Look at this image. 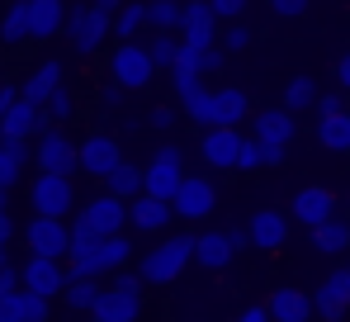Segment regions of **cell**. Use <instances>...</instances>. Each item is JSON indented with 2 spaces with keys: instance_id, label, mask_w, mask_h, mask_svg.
<instances>
[{
  "instance_id": "cell-58",
  "label": "cell",
  "mask_w": 350,
  "mask_h": 322,
  "mask_svg": "<svg viewBox=\"0 0 350 322\" xmlns=\"http://www.w3.org/2000/svg\"><path fill=\"white\" fill-rule=\"evenodd\" d=\"M346 270H350V266H346Z\"/></svg>"
},
{
  "instance_id": "cell-18",
  "label": "cell",
  "mask_w": 350,
  "mask_h": 322,
  "mask_svg": "<svg viewBox=\"0 0 350 322\" xmlns=\"http://www.w3.org/2000/svg\"><path fill=\"white\" fill-rule=\"evenodd\" d=\"M43 128H53L48 114H43L38 105H29V100H19L14 109L0 114V143H29V138L43 133Z\"/></svg>"
},
{
  "instance_id": "cell-37",
  "label": "cell",
  "mask_w": 350,
  "mask_h": 322,
  "mask_svg": "<svg viewBox=\"0 0 350 322\" xmlns=\"http://www.w3.org/2000/svg\"><path fill=\"white\" fill-rule=\"evenodd\" d=\"M43 114H48V123H53V128H57V123H66V119H71V114H76V100H71V90H66V86H62L57 95H53V100H48V109H43Z\"/></svg>"
},
{
  "instance_id": "cell-12",
  "label": "cell",
  "mask_w": 350,
  "mask_h": 322,
  "mask_svg": "<svg viewBox=\"0 0 350 322\" xmlns=\"http://www.w3.org/2000/svg\"><path fill=\"white\" fill-rule=\"evenodd\" d=\"M118 166H123V147H118L114 133H90L81 143V171L95 175V180H109Z\"/></svg>"
},
{
  "instance_id": "cell-5",
  "label": "cell",
  "mask_w": 350,
  "mask_h": 322,
  "mask_svg": "<svg viewBox=\"0 0 350 322\" xmlns=\"http://www.w3.org/2000/svg\"><path fill=\"white\" fill-rule=\"evenodd\" d=\"M109 34H114V14H105L95 0H90V5H76V10L66 14V38H71V48L81 57L100 53Z\"/></svg>"
},
{
  "instance_id": "cell-27",
  "label": "cell",
  "mask_w": 350,
  "mask_h": 322,
  "mask_svg": "<svg viewBox=\"0 0 350 322\" xmlns=\"http://www.w3.org/2000/svg\"><path fill=\"white\" fill-rule=\"evenodd\" d=\"M19 43H33V34H29V0H10L5 14H0V48H19Z\"/></svg>"
},
{
  "instance_id": "cell-56",
  "label": "cell",
  "mask_w": 350,
  "mask_h": 322,
  "mask_svg": "<svg viewBox=\"0 0 350 322\" xmlns=\"http://www.w3.org/2000/svg\"><path fill=\"white\" fill-rule=\"evenodd\" d=\"M0 209H10V190H0Z\"/></svg>"
},
{
  "instance_id": "cell-43",
  "label": "cell",
  "mask_w": 350,
  "mask_h": 322,
  "mask_svg": "<svg viewBox=\"0 0 350 322\" xmlns=\"http://www.w3.org/2000/svg\"><path fill=\"white\" fill-rule=\"evenodd\" d=\"M19 289H24V270L5 261V266H0V294H19Z\"/></svg>"
},
{
  "instance_id": "cell-31",
  "label": "cell",
  "mask_w": 350,
  "mask_h": 322,
  "mask_svg": "<svg viewBox=\"0 0 350 322\" xmlns=\"http://www.w3.org/2000/svg\"><path fill=\"white\" fill-rule=\"evenodd\" d=\"M29 161V143H0V190H14Z\"/></svg>"
},
{
  "instance_id": "cell-21",
  "label": "cell",
  "mask_w": 350,
  "mask_h": 322,
  "mask_svg": "<svg viewBox=\"0 0 350 322\" xmlns=\"http://www.w3.org/2000/svg\"><path fill=\"white\" fill-rule=\"evenodd\" d=\"M246 232H251V247H260V251H280V247L289 242V218L280 214V209H260V214L246 223Z\"/></svg>"
},
{
  "instance_id": "cell-17",
  "label": "cell",
  "mask_w": 350,
  "mask_h": 322,
  "mask_svg": "<svg viewBox=\"0 0 350 322\" xmlns=\"http://www.w3.org/2000/svg\"><path fill=\"white\" fill-rule=\"evenodd\" d=\"M81 218H85L100 237H118V232L128 227V199H118V195L105 190V195H95V199L81 209Z\"/></svg>"
},
{
  "instance_id": "cell-34",
  "label": "cell",
  "mask_w": 350,
  "mask_h": 322,
  "mask_svg": "<svg viewBox=\"0 0 350 322\" xmlns=\"http://www.w3.org/2000/svg\"><path fill=\"white\" fill-rule=\"evenodd\" d=\"M105 185H109V195H118V199H128V204H133V199L142 195V166L123 161V166H118V171L109 175V180H105Z\"/></svg>"
},
{
  "instance_id": "cell-55",
  "label": "cell",
  "mask_w": 350,
  "mask_h": 322,
  "mask_svg": "<svg viewBox=\"0 0 350 322\" xmlns=\"http://www.w3.org/2000/svg\"><path fill=\"white\" fill-rule=\"evenodd\" d=\"M5 261H10V242L0 237V266H5Z\"/></svg>"
},
{
  "instance_id": "cell-3",
  "label": "cell",
  "mask_w": 350,
  "mask_h": 322,
  "mask_svg": "<svg viewBox=\"0 0 350 322\" xmlns=\"http://www.w3.org/2000/svg\"><path fill=\"white\" fill-rule=\"evenodd\" d=\"M194 261V237H166L161 247H152V251H142V261H137V280L142 284H175L185 266Z\"/></svg>"
},
{
  "instance_id": "cell-11",
  "label": "cell",
  "mask_w": 350,
  "mask_h": 322,
  "mask_svg": "<svg viewBox=\"0 0 350 322\" xmlns=\"http://www.w3.org/2000/svg\"><path fill=\"white\" fill-rule=\"evenodd\" d=\"M171 209H175V218H185V223H204V218L218 209V190H213V180H208V175H185V185L175 190Z\"/></svg>"
},
{
  "instance_id": "cell-33",
  "label": "cell",
  "mask_w": 350,
  "mask_h": 322,
  "mask_svg": "<svg viewBox=\"0 0 350 322\" xmlns=\"http://www.w3.org/2000/svg\"><path fill=\"white\" fill-rule=\"evenodd\" d=\"M317 100H322V90H317V81H312V76H293L289 86H284V109H289V114L317 109Z\"/></svg>"
},
{
  "instance_id": "cell-39",
  "label": "cell",
  "mask_w": 350,
  "mask_h": 322,
  "mask_svg": "<svg viewBox=\"0 0 350 322\" xmlns=\"http://www.w3.org/2000/svg\"><path fill=\"white\" fill-rule=\"evenodd\" d=\"M48 304L53 299H38V294L19 289V313H24V322H48Z\"/></svg>"
},
{
  "instance_id": "cell-4",
  "label": "cell",
  "mask_w": 350,
  "mask_h": 322,
  "mask_svg": "<svg viewBox=\"0 0 350 322\" xmlns=\"http://www.w3.org/2000/svg\"><path fill=\"white\" fill-rule=\"evenodd\" d=\"M142 280L137 275H128V270H118L114 284H105V294H100V304L90 308V322H137L142 313Z\"/></svg>"
},
{
  "instance_id": "cell-42",
  "label": "cell",
  "mask_w": 350,
  "mask_h": 322,
  "mask_svg": "<svg viewBox=\"0 0 350 322\" xmlns=\"http://www.w3.org/2000/svg\"><path fill=\"white\" fill-rule=\"evenodd\" d=\"M95 242H100V232L76 214V223H71V247H95Z\"/></svg>"
},
{
  "instance_id": "cell-54",
  "label": "cell",
  "mask_w": 350,
  "mask_h": 322,
  "mask_svg": "<svg viewBox=\"0 0 350 322\" xmlns=\"http://www.w3.org/2000/svg\"><path fill=\"white\" fill-rule=\"evenodd\" d=\"M95 5H100V10H105V14H118V10H123V5H118V0H95Z\"/></svg>"
},
{
  "instance_id": "cell-41",
  "label": "cell",
  "mask_w": 350,
  "mask_h": 322,
  "mask_svg": "<svg viewBox=\"0 0 350 322\" xmlns=\"http://www.w3.org/2000/svg\"><path fill=\"white\" fill-rule=\"evenodd\" d=\"M223 66H228V53H223L218 43H213V48H199V71H204V76H213V71H223Z\"/></svg>"
},
{
  "instance_id": "cell-53",
  "label": "cell",
  "mask_w": 350,
  "mask_h": 322,
  "mask_svg": "<svg viewBox=\"0 0 350 322\" xmlns=\"http://www.w3.org/2000/svg\"><path fill=\"white\" fill-rule=\"evenodd\" d=\"M0 237H5V242L14 237V223H10V214H5V209H0Z\"/></svg>"
},
{
  "instance_id": "cell-26",
  "label": "cell",
  "mask_w": 350,
  "mask_h": 322,
  "mask_svg": "<svg viewBox=\"0 0 350 322\" xmlns=\"http://www.w3.org/2000/svg\"><path fill=\"white\" fill-rule=\"evenodd\" d=\"M251 123H256V138H260V143H280V147H289V138H293V114L284 105L251 114Z\"/></svg>"
},
{
  "instance_id": "cell-1",
  "label": "cell",
  "mask_w": 350,
  "mask_h": 322,
  "mask_svg": "<svg viewBox=\"0 0 350 322\" xmlns=\"http://www.w3.org/2000/svg\"><path fill=\"white\" fill-rule=\"evenodd\" d=\"M180 114L194 119L199 128H237L241 119H251V100H246V90L223 86V90H204L199 100L180 105Z\"/></svg>"
},
{
  "instance_id": "cell-52",
  "label": "cell",
  "mask_w": 350,
  "mask_h": 322,
  "mask_svg": "<svg viewBox=\"0 0 350 322\" xmlns=\"http://www.w3.org/2000/svg\"><path fill=\"white\" fill-rule=\"evenodd\" d=\"M118 90H123V86H114V81H109V86H105V109H114L118 100H123V95H118Z\"/></svg>"
},
{
  "instance_id": "cell-13",
  "label": "cell",
  "mask_w": 350,
  "mask_h": 322,
  "mask_svg": "<svg viewBox=\"0 0 350 322\" xmlns=\"http://www.w3.org/2000/svg\"><path fill=\"white\" fill-rule=\"evenodd\" d=\"M66 284H71V270L53 261V256H29L24 261V289L29 294H38V299H57L66 294Z\"/></svg>"
},
{
  "instance_id": "cell-32",
  "label": "cell",
  "mask_w": 350,
  "mask_h": 322,
  "mask_svg": "<svg viewBox=\"0 0 350 322\" xmlns=\"http://www.w3.org/2000/svg\"><path fill=\"white\" fill-rule=\"evenodd\" d=\"M147 29V0H128L123 10L114 14V34H118V43H133L137 34Z\"/></svg>"
},
{
  "instance_id": "cell-46",
  "label": "cell",
  "mask_w": 350,
  "mask_h": 322,
  "mask_svg": "<svg viewBox=\"0 0 350 322\" xmlns=\"http://www.w3.org/2000/svg\"><path fill=\"white\" fill-rule=\"evenodd\" d=\"M341 109H346V90H332V95H322V100H317V119L341 114Z\"/></svg>"
},
{
  "instance_id": "cell-28",
  "label": "cell",
  "mask_w": 350,
  "mask_h": 322,
  "mask_svg": "<svg viewBox=\"0 0 350 322\" xmlns=\"http://www.w3.org/2000/svg\"><path fill=\"white\" fill-rule=\"evenodd\" d=\"M312 247H317L322 256H341V251H350V223L341 214L327 218L322 227H312Z\"/></svg>"
},
{
  "instance_id": "cell-57",
  "label": "cell",
  "mask_w": 350,
  "mask_h": 322,
  "mask_svg": "<svg viewBox=\"0 0 350 322\" xmlns=\"http://www.w3.org/2000/svg\"><path fill=\"white\" fill-rule=\"evenodd\" d=\"M346 209H350V195H346Z\"/></svg>"
},
{
  "instance_id": "cell-23",
  "label": "cell",
  "mask_w": 350,
  "mask_h": 322,
  "mask_svg": "<svg viewBox=\"0 0 350 322\" xmlns=\"http://www.w3.org/2000/svg\"><path fill=\"white\" fill-rule=\"evenodd\" d=\"M19 90H24V100H29V105L48 109V100L62 90V62H38V66L24 76V86H19Z\"/></svg>"
},
{
  "instance_id": "cell-7",
  "label": "cell",
  "mask_w": 350,
  "mask_h": 322,
  "mask_svg": "<svg viewBox=\"0 0 350 322\" xmlns=\"http://www.w3.org/2000/svg\"><path fill=\"white\" fill-rule=\"evenodd\" d=\"M180 185H185V152H180V147H161L157 157L142 166V195H152V199H175Z\"/></svg>"
},
{
  "instance_id": "cell-10",
  "label": "cell",
  "mask_w": 350,
  "mask_h": 322,
  "mask_svg": "<svg viewBox=\"0 0 350 322\" xmlns=\"http://www.w3.org/2000/svg\"><path fill=\"white\" fill-rule=\"evenodd\" d=\"M33 161H38V171H48V175H71V171L81 166V147H76L62 128H43V133H38V147H33Z\"/></svg>"
},
{
  "instance_id": "cell-49",
  "label": "cell",
  "mask_w": 350,
  "mask_h": 322,
  "mask_svg": "<svg viewBox=\"0 0 350 322\" xmlns=\"http://www.w3.org/2000/svg\"><path fill=\"white\" fill-rule=\"evenodd\" d=\"M232 322H275V318H270V308H265V304H251V308H241Z\"/></svg>"
},
{
  "instance_id": "cell-36",
  "label": "cell",
  "mask_w": 350,
  "mask_h": 322,
  "mask_svg": "<svg viewBox=\"0 0 350 322\" xmlns=\"http://www.w3.org/2000/svg\"><path fill=\"white\" fill-rule=\"evenodd\" d=\"M180 48H185V43H180V34H152V43H147V53H152V62H157V66H166V71L175 66V57H180Z\"/></svg>"
},
{
  "instance_id": "cell-2",
  "label": "cell",
  "mask_w": 350,
  "mask_h": 322,
  "mask_svg": "<svg viewBox=\"0 0 350 322\" xmlns=\"http://www.w3.org/2000/svg\"><path fill=\"white\" fill-rule=\"evenodd\" d=\"M128 261H133V242L118 232V237H100L95 247H71L66 270L71 280H100V275H118Z\"/></svg>"
},
{
  "instance_id": "cell-30",
  "label": "cell",
  "mask_w": 350,
  "mask_h": 322,
  "mask_svg": "<svg viewBox=\"0 0 350 322\" xmlns=\"http://www.w3.org/2000/svg\"><path fill=\"white\" fill-rule=\"evenodd\" d=\"M185 5L180 0H147V29L152 34H180Z\"/></svg>"
},
{
  "instance_id": "cell-16",
  "label": "cell",
  "mask_w": 350,
  "mask_h": 322,
  "mask_svg": "<svg viewBox=\"0 0 350 322\" xmlns=\"http://www.w3.org/2000/svg\"><path fill=\"white\" fill-rule=\"evenodd\" d=\"M293 223H303L308 232L312 227H322L327 218H336V195L327 190V185H303L298 195H293Z\"/></svg>"
},
{
  "instance_id": "cell-8",
  "label": "cell",
  "mask_w": 350,
  "mask_h": 322,
  "mask_svg": "<svg viewBox=\"0 0 350 322\" xmlns=\"http://www.w3.org/2000/svg\"><path fill=\"white\" fill-rule=\"evenodd\" d=\"M29 204H33V214H43V218H66L76 209L71 175H48V171H38L33 185H29Z\"/></svg>"
},
{
  "instance_id": "cell-9",
  "label": "cell",
  "mask_w": 350,
  "mask_h": 322,
  "mask_svg": "<svg viewBox=\"0 0 350 322\" xmlns=\"http://www.w3.org/2000/svg\"><path fill=\"white\" fill-rule=\"evenodd\" d=\"M24 242L33 256H53V261H66L71 256V223L66 218H43L33 214L29 227H24Z\"/></svg>"
},
{
  "instance_id": "cell-15",
  "label": "cell",
  "mask_w": 350,
  "mask_h": 322,
  "mask_svg": "<svg viewBox=\"0 0 350 322\" xmlns=\"http://www.w3.org/2000/svg\"><path fill=\"white\" fill-rule=\"evenodd\" d=\"M241 143H246V133H237V128H204V138H199V157L208 161L213 171H237Z\"/></svg>"
},
{
  "instance_id": "cell-48",
  "label": "cell",
  "mask_w": 350,
  "mask_h": 322,
  "mask_svg": "<svg viewBox=\"0 0 350 322\" xmlns=\"http://www.w3.org/2000/svg\"><path fill=\"white\" fill-rule=\"evenodd\" d=\"M147 123L166 133V128H175V109H171V105H157V109H152V119H147Z\"/></svg>"
},
{
  "instance_id": "cell-24",
  "label": "cell",
  "mask_w": 350,
  "mask_h": 322,
  "mask_svg": "<svg viewBox=\"0 0 350 322\" xmlns=\"http://www.w3.org/2000/svg\"><path fill=\"white\" fill-rule=\"evenodd\" d=\"M175 218L171 199H152V195H137L133 204H128V223L137 227V232H166V223Z\"/></svg>"
},
{
  "instance_id": "cell-14",
  "label": "cell",
  "mask_w": 350,
  "mask_h": 322,
  "mask_svg": "<svg viewBox=\"0 0 350 322\" xmlns=\"http://www.w3.org/2000/svg\"><path fill=\"white\" fill-rule=\"evenodd\" d=\"M218 14H213V5L208 0H189L185 5V19H180V43L185 48H213L218 43Z\"/></svg>"
},
{
  "instance_id": "cell-44",
  "label": "cell",
  "mask_w": 350,
  "mask_h": 322,
  "mask_svg": "<svg viewBox=\"0 0 350 322\" xmlns=\"http://www.w3.org/2000/svg\"><path fill=\"white\" fill-rule=\"evenodd\" d=\"M208 5H213V14H218V19H241V14H246V5H251V0H208Z\"/></svg>"
},
{
  "instance_id": "cell-6",
  "label": "cell",
  "mask_w": 350,
  "mask_h": 322,
  "mask_svg": "<svg viewBox=\"0 0 350 322\" xmlns=\"http://www.w3.org/2000/svg\"><path fill=\"white\" fill-rule=\"evenodd\" d=\"M152 76H157V62L147 53V43H118L114 57H109V81L123 86V90H147L152 86Z\"/></svg>"
},
{
  "instance_id": "cell-20",
  "label": "cell",
  "mask_w": 350,
  "mask_h": 322,
  "mask_svg": "<svg viewBox=\"0 0 350 322\" xmlns=\"http://www.w3.org/2000/svg\"><path fill=\"white\" fill-rule=\"evenodd\" d=\"M66 0H29V34H33V43H48V38H57L66 34Z\"/></svg>"
},
{
  "instance_id": "cell-38",
  "label": "cell",
  "mask_w": 350,
  "mask_h": 322,
  "mask_svg": "<svg viewBox=\"0 0 350 322\" xmlns=\"http://www.w3.org/2000/svg\"><path fill=\"white\" fill-rule=\"evenodd\" d=\"M218 48L232 57V53H241V48H251V29L246 24H228L223 34H218Z\"/></svg>"
},
{
  "instance_id": "cell-22",
  "label": "cell",
  "mask_w": 350,
  "mask_h": 322,
  "mask_svg": "<svg viewBox=\"0 0 350 322\" xmlns=\"http://www.w3.org/2000/svg\"><path fill=\"white\" fill-rule=\"evenodd\" d=\"M265 308H270V318H275V322H308L312 313H317V308H312V294H308V289H293V284L275 289Z\"/></svg>"
},
{
  "instance_id": "cell-45",
  "label": "cell",
  "mask_w": 350,
  "mask_h": 322,
  "mask_svg": "<svg viewBox=\"0 0 350 322\" xmlns=\"http://www.w3.org/2000/svg\"><path fill=\"white\" fill-rule=\"evenodd\" d=\"M308 5H312V0H270V10H275L280 19H298V14H308Z\"/></svg>"
},
{
  "instance_id": "cell-19",
  "label": "cell",
  "mask_w": 350,
  "mask_h": 322,
  "mask_svg": "<svg viewBox=\"0 0 350 322\" xmlns=\"http://www.w3.org/2000/svg\"><path fill=\"white\" fill-rule=\"evenodd\" d=\"M312 308H317L327 322H341V318H346V313H350V270H332V275L317 284Z\"/></svg>"
},
{
  "instance_id": "cell-29",
  "label": "cell",
  "mask_w": 350,
  "mask_h": 322,
  "mask_svg": "<svg viewBox=\"0 0 350 322\" xmlns=\"http://www.w3.org/2000/svg\"><path fill=\"white\" fill-rule=\"evenodd\" d=\"M317 143H322L327 152H350V109L317 119Z\"/></svg>"
},
{
  "instance_id": "cell-40",
  "label": "cell",
  "mask_w": 350,
  "mask_h": 322,
  "mask_svg": "<svg viewBox=\"0 0 350 322\" xmlns=\"http://www.w3.org/2000/svg\"><path fill=\"white\" fill-rule=\"evenodd\" d=\"M260 166H265L260 138H246V143H241V157H237V171H260Z\"/></svg>"
},
{
  "instance_id": "cell-25",
  "label": "cell",
  "mask_w": 350,
  "mask_h": 322,
  "mask_svg": "<svg viewBox=\"0 0 350 322\" xmlns=\"http://www.w3.org/2000/svg\"><path fill=\"white\" fill-rule=\"evenodd\" d=\"M232 256H237V247L228 232H199L194 237V266L223 270V266H232Z\"/></svg>"
},
{
  "instance_id": "cell-51",
  "label": "cell",
  "mask_w": 350,
  "mask_h": 322,
  "mask_svg": "<svg viewBox=\"0 0 350 322\" xmlns=\"http://www.w3.org/2000/svg\"><path fill=\"white\" fill-rule=\"evenodd\" d=\"M260 152H265V166H280L284 161V147L280 143H260Z\"/></svg>"
},
{
  "instance_id": "cell-35",
  "label": "cell",
  "mask_w": 350,
  "mask_h": 322,
  "mask_svg": "<svg viewBox=\"0 0 350 322\" xmlns=\"http://www.w3.org/2000/svg\"><path fill=\"white\" fill-rule=\"evenodd\" d=\"M100 294H105V284H95V280H71L66 284V308H76V313H90L95 304H100Z\"/></svg>"
},
{
  "instance_id": "cell-50",
  "label": "cell",
  "mask_w": 350,
  "mask_h": 322,
  "mask_svg": "<svg viewBox=\"0 0 350 322\" xmlns=\"http://www.w3.org/2000/svg\"><path fill=\"white\" fill-rule=\"evenodd\" d=\"M336 86H341V90H350V53L336 57Z\"/></svg>"
},
{
  "instance_id": "cell-47",
  "label": "cell",
  "mask_w": 350,
  "mask_h": 322,
  "mask_svg": "<svg viewBox=\"0 0 350 322\" xmlns=\"http://www.w3.org/2000/svg\"><path fill=\"white\" fill-rule=\"evenodd\" d=\"M0 322H24V313H19V294H0Z\"/></svg>"
}]
</instances>
